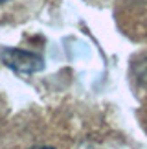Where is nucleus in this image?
Segmentation results:
<instances>
[{
	"mask_svg": "<svg viewBox=\"0 0 147 149\" xmlns=\"http://www.w3.org/2000/svg\"><path fill=\"white\" fill-rule=\"evenodd\" d=\"M11 0H0V6H6V4H9Z\"/></svg>",
	"mask_w": 147,
	"mask_h": 149,
	"instance_id": "obj_3",
	"label": "nucleus"
},
{
	"mask_svg": "<svg viewBox=\"0 0 147 149\" xmlns=\"http://www.w3.org/2000/svg\"><path fill=\"white\" fill-rule=\"evenodd\" d=\"M2 61L9 68H13V70L20 72V74H33V72H39L44 66L41 55L31 54V52H24V50H15V48L4 50Z\"/></svg>",
	"mask_w": 147,
	"mask_h": 149,
	"instance_id": "obj_1",
	"label": "nucleus"
},
{
	"mask_svg": "<svg viewBox=\"0 0 147 149\" xmlns=\"http://www.w3.org/2000/svg\"><path fill=\"white\" fill-rule=\"evenodd\" d=\"M31 149H53V147H50V146H35V147H31Z\"/></svg>",
	"mask_w": 147,
	"mask_h": 149,
	"instance_id": "obj_2",
	"label": "nucleus"
}]
</instances>
